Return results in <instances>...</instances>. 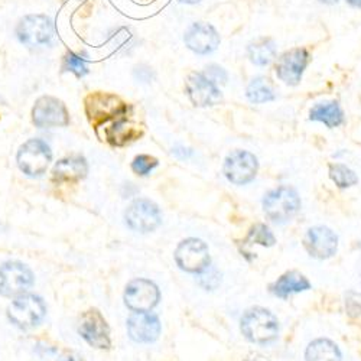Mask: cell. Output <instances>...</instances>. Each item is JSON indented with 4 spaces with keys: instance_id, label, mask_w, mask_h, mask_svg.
<instances>
[{
    "instance_id": "cell-24",
    "label": "cell",
    "mask_w": 361,
    "mask_h": 361,
    "mask_svg": "<svg viewBox=\"0 0 361 361\" xmlns=\"http://www.w3.org/2000/svg\"><path fill=\"white\" fill-rule=\"evenodd\" d=\"M305 358L307 361H340L341 353L333 341L318 338L308 345Z\"/></svg>"
},
{
    "instance_id": "cell-18",
    "label": "cell",
    "mask_w": 361,
    "mask_h": 361,
    "mask_svg": "<svg viewBox=\"0 0 361 361\" xmlns=\"http://www.w3.org/2000/svg\"><path fill=\"white\" fill-rule=\"evenodd\" d=\"M128 333L135 343H154L161 334L159 318L150 312H135L128 319Z\"/></svg>"
},
{
    "instance_id": "cell-26",
    "label": "cell",
    "mask_w": 361,
    "mask_h": 361,
    "mask_svg": "<svg viewBox=\"0 0 361 361\" xmlns=\"http://www.w3.org/2000/svg\"><path fill=\"white\" fill-rule=\"evenodd\" d=\"M329 178L338 188H350L358 183L355 172L343 164L329 165Z\"/></svg>"
},
{
    "instance_id": "cell-23",
    "label": "cell",
    "mask_w": 361,
    "mask_h": 361,
    "mask_svg": "<svg viewBox=\"0 0 361 361\" xmlns=\"http://www.w3.org/2000/svg\"><path fill=\"white\" fill-rule=\"evenodd\" d=\"M249 58L255 66L264 67L274 61L276 56V44L270 38H259L247 47Z\"/></svg>"
},
{
    "instance_id": "cell-38",
    "label": "cell",
    "mask_w": 361,
    "mask_h": 361,
    "mask_svg": "<svg viewBox=\"0 0 361 361\" xmlns=\"http://www.w3.org/2000/svg\"><path fill=\"white\" fill-rule=\"evenodd\" d=\"M246 361H252V360H246Z\"/></svg>"
},
{
    "instance_id": "cell-22",
    "label": "cell",
    "mask_w": 361,
    "mask_h": 361,
    "mask_svg": "<svg viewBox=\"0 0 361 361\" xmlns=\"http://www.w3.org/2000/svg\"><path fill=\"white\" fill-rule=\"evenodd\" d=\"M310 118L314 122H321L328 128H338L344 122V113L337 102L317 103L311 111Z\"/></svg>"
},
{
    "instance_id": "cell-31",
    "label": "cell",
    "mask_w": 361,
    "mask_h": 361,
    "mask_svg": "<svg viewBox=\"0 0 361 361\" xmlns=\"http://www.w3.org/2000/svg\"><path fill=\"white\" fill-rule=\"evenodd\" d=\"M204 75L212 80L214 84H226L227 80H228V75L226 73V70L220 66H216V64H212V66H207L205 67V71H204Z\"/></svg>"
},
{
    "instance_id": "cell-6",
    "label": "cell",
    "mask_w": 361,
    "mask_h": 361,
    "mask_svg": "<svg viewBox=\"0 0 361 361\" xmlns=\"http://www.w3.org/2000/svg\"><path fill=\"white\" fill-rule=\"evenodd\" d=\"M54 34V23L47 15H27L16 26L18 39L29 48L51 44Z\"/></svg>"
},
{
    "instance_id": "cell-17",
    "label": "cell",
    "mask_w": 361,
    "mask_h": 361,
    "mask_svg": "<svg viewBox=\"0 0 361 361\" xmlns=\"http://www.w3.org/2000/svg\"><path fill=\"white\" fill-rule=\"evenodd\" d=\"M185 45L198 55H207L216 51L220 45V35L214 26L208 23H192L184 37Z\"/></svg>"
},
{
    "instance_id": "cell-27",
    "label": "cell",
    "mask_w": 361,
    "mask_h": 361,
    "mask_svg": "<svg viewBox=\"0 0 361 361\" xmlns=\"http://www.w3.org/2000/svg\"><path fill=\"white\" fill-rule=\"evenodd\" d=\"M246 243L259 245V246H263V247H270V246H274L276 243V238L267 226L256 224L250 228V231L246 237Z\"/></svg>"
},
{
    "instance_id": "cell-29",
    "label": "cell",
    "mask_w": 361,
    "mask_h": 361,
    "mask_svg": "<svg viewBox=\"0 0 361 361\" xmlns=\"http://www.w3.org/2000/svg\"><path fill=\"white\" fill-rule=\"evenodd\" d=\"M66 70L70 73H74L77 77H84L88 73V67L85 59L74 52H70L66 56Z\"/></svg>"
},
{
    "instance_id": "cell-8",
    "label": "cell",
    "mask_w": 361,
    "mask_h": 361,
    "mask_svg": "<svg viewBox=\"0 0 361 361\" xmlns=\"http://www.w3.org/2000/svg\"><path fill=\"white\" fill-rule=\"evenodd\" d=\"M175 262L184 272L198 275L209 267L208 246L200 238L183 240L175 250Z\"/></svg>"
},
{
    "instance_id": "cell-1",
    "label": "cell",
    "mask_w": 361,
    "mask_h": 361,
    "mask_svg": "<svg viewBox=\"0 0 361 361\" xmlns=\"http://www.w3.org/2000/svg\"><path fill=\"white\" fill-rule=\"evenodd\" d=\"M240 329L250 343L264 345L278 338L279 322L269 310L256 307L245 312L240 321Z\"/></svg>"
},
{
    "instance_id": "cell-16",
    "label": "cell",
    "mask_w": 361,
    "mask_h": 361,
    "mask_svg": "<svg viewBox=\"0 0 361 361\" xmlns=\"http://www.w3.org/2000/svg\"><path fill=\"white\" fill-rule=\"evenodd\" d=\"M305 249L315 259H329L337 253L338 237L328 227H312L305 235Z\"/></svg>"
},
{
    "instance_id": "cell-34",
    "label": "cell",
    "mask_w": 361,
    "mask_h": 361,
    "mask_svg": "<svg viewBox=\"0 0 361 361\" xmlns=\"http://www.w3.org/2000/svg\"><path fill=\"white\" fill-rule=\"evenodd\" d=\"M58 361H82V358L74 353H67L58 358Z\"/></svg>"
},
{
    "instance_id": "cell-14",
    "label": "cell",
    "mask_w": 361,
    "mask_h": 361,
    "mask_svg": "<svg viewBox=\"0 0 361 361\" xmlns=\"http://www.w3.org/2000/svg\"><path fill=\"white\" fill-rule=\"evenodd\" d=\"M310 63V54L305 48L286 51L278 58L276 75L288 85H298Z\"/></svg>"
},
{
    "instance_id": "cell-13",
    "label": "cell",
    "mask_w": 361,
    "mask_h": 361,
    "mask_svg": "<svg viewBox=\"0 0 361 361\" xmlns=\"http://www.w3.org/2000/svg\"><path fill=\"white\" fill-rule=\"evenodd\" d=\"M259 169L257 158L247 150H234L224 162V175L234 185H246Z\"/></svg>"
},
{
    "instance_id": "cell-28",
    "label": "cell",
    "mask_w": 361,
    "mask_h": 361,
    "mask_svg": "<svg viewBox=\"0 0 361 361\" xmlns=\"http://www.w3.org/2000/svg\"><path fill=\"white\" fill-rule=\"evenodd\" d=\"M158 159L150 155H139L132 162V169L140 176H146L158 166Z\"/></svg>"
},
{
    "instance_id": "cell-7",
    "label": "cell",
    "mask_w": 361,
    "mask_h": 361,
    "mask_svg": "<svg viewBox=\"0 0 361 361\" xmlns=\"http://www.w3.org/2000/svg\"><path fill=\"white\" fill-rule=\"evenodd\" d=\"M32 123L38 129L66 128L70 125V113L66 104L52 96H42L32 109Z\"/></svg>"
},
{
    "instance_id": "cell-11",
    "label": "cell",
    "mask_w": 361,
    "mask_h": 361,
    "mask_svg": "<svg viewBox=\"0 0 361 361\" xmlns=\"http://www.w3.org/2000/svg\"><path fill=\"white\" fill-rule=\"evenodd\" d=\"M78 333L88 345L94 348L107 350L111 347L109 324L99 310H88L81 315Z\"/></svg>"
},
{
    "instance_id": "cell-9",
    "label": "cell",
    "mask_w": 361,
    "mask_h": 361,
    "mask_svg": "<svg viewBox=\"0 0 361 361\" xmlns=\"http://www.w3.org/2000/svg\"><path fill=\"white\" fill-rule=\"evenodd\" d=\"M125 220L129 228L139 233H150L162 223L159 207L150 200L139 198L133 201L125 213Z\"/></svg>"
},
{
    "instance_id": "cell-32",
    "label": "cell",
    "mask_w": 361,
    "mask_h": 361,
    "mask_svg": "<svg viewBox=\"0 0 361 361\" xmlns=\"http://www.w3.org/2000/svg\"><path fill=\"white\" fill-rule=\"evenodd\" d=\"M135 77L140 81V82H150V80H152L154 74H152V70L145 67V66H140L135 70Z\"/></svg>"
},
{
    "instance_id": "cell-36",
    "label": "cell",
    "mask_w": 361,
    "mask_h": 361,
    "mask_svg": "<svg viewBox=\"0 0 361 361\" xmlns=\"http://www.w3.org/2000/svg\"><path fill=\"white\" fill-rule=\"evenodd\" d=\"M321 4H325V5H336L338 0H319Z\"/></svg>"
},
{
    "instance_id": "cell-4",
    "label": "cell",
    "mask_w": 361,
    "mask_h": 361,
    "mask_svg": "<svg viewBox=\"0 0 361 361\" xmlns=\"http://www.w3.org/2000/svg\"><path fill=\"white\" fill-rule=\"evenodd\" d=\"M264 214L275 223L292 220L300 209V198L290 187H279L264 195Z\"/></svg>"
},
{
    "instance_id": "cell-35",
    "label": "cell",
    "mask_w": 361,
    "mask_h": 361,
    "mask_svg": "<svg viewBox=\"0 0 361 361\" xmlns=\"http://www.w3.org/2000/svg\"><path fill=\"white\" fill-rule=\"evenodd\" d=\"M347 4L354 8H361V0H347Z\"/></svg>"
},
{
    "instance_id": "cell-33",
    "label": "cell",
    "mask_w": 361,
    "mask_h": 361,
    "mask_svg": "<svg viewBox=\"0 0 361 361\" xmlns=\"http://www.w3.org/2000/svg\"><path fill=\"white\" fill-rule=\"evenodd\" d=\"M172 154H173L176 158H179V159H187V158H190V157L192 155V150H191V149H187V147H184V146H176V147L172 149Z\"/></svg>"
},
{
    "instance_id": "cell-37",
    "label": "cell",
    "mask_w": 361,
    "mask_h": 361,
    "mask_svg": "<svg viewBox=\"0 0 361 361\" xmlns=\"http://www.w3.org/2000/svg\"><path fill=\"white\" fill-rule=\"evenodd\" d=\"M183 4H188V5H195L198 2H201V0H180Z\"/></svg>"
},
{
    "instance_id": "cell-19",
    "label": "cell",
    "mask_w": 361,
    "mask_h": 361,
    "mask_svg": "<svg viewBox=\"0 0 361 361\" xmlns=\"http://www.w3.org/2000/svg\"><path fill=\"white\" fill-rule=\"evenodd\" d=\"M88 172V164L84 157L73 155L59 159L52 169L55 184H75L84 179Z\"/></svg>"
},
{
    "instance_id": "cell-12",
    "label": "cell",
    "mask_w": 361,
    "mask_h": 361,
    "mask_svg": "<svg viewBox=\"0 0 361 361\" xmlns=\"http://www.w3.org/2000/svg\"><path fill=\"white\" fill-rule=\"evenodd\" d=\"M161 299L159 288L147 279H135L125 290V304L133 312H150Z\"/></svg>"
},
{
    "instance_id": "cell-21",
    "label": "cell",
    "mask_w": 361,
    "mask_h": 361,
    "mask_svg": "<svg viewBox=\"0 0 361 361\" xmlns=\"http://www.w3.org/2000/svg\"><path fill=\"white\" fill-rule=\"evenodd\" d=\"M142 136V132L128 122L126 118H117L116 122L106 129V140L113 146H125Z\"/></svg>"
},
{
    "instance_id": "cell-5",
    "label": "cell",
    "mask_w": 361,
    "mask_h": 361,
    "mask_svg": "<svg viewBox=\"0 0 361 361\" xmlns=\"http://www.w3.org/2000/svg\"><path fill=\"white\" fill-rule=\"evenodd\" d=\"M51 161V147L41 139H29L19 147L16 155L19 169L31 178L44 175Z\"/></svg>"
},
{
    "instance_id": "cell-30",
    "label": "cell",
    "mask_w": 361,
    "mask_h": 361,
    "mask_svg": "<svg viewBox=\"0 0 361 361\" xmlns=\"http://www.w3.org/2000/svg\"><path fill=\"white\" fill-rule=\"evenodd\" d=\"M198 283L204 288V289H209L213 290L220 285V275L216 269H205L202 270L201 274H198Z\"/></svg>"
},
{
    "instance_id": "cell-10",
    "label": "cell",
    "mask_w": 361,
    "mask_h": 361,
    "mask_svg": "<svg viewBox=\"0 0 361 361\" xmlns=\"http://www.w3.org/2000/svg\"><path fill=\"white\" fill-rule=\"evenodd\" d=\"M34 285V274L20 262H6L0 266V295L12 298L25 293Z\"/></svg>"
},
{
    "instance_id": "cell-3",
    "label": "cell",
    "mask_w": 361,
    "mask_h": 361,
    "mask_svg": "<svg viewBox=\"0 0 361 361\" xmlns=\"http://www.w3.org/2000/svg\"><path fill=\"white\" fill-rule=\"evenodd\" d=\"M85 114L94 128H99L110 120L126 116L128 106L122 99L109 93H93L85 99Z\"/></svg>"
},
{
    "instance_id": "cell-25",
    "label": "cell",
    "mask_w": 361,
    "mask_h": 361,
    "mask_svg": "<svg viewBox=\"0 0 361 361\" xmlns=\"http://www.w3.org/2000/svg\"><path fill=\"white\" fill-rule=\"evenodd\" d=\"M246 96L255 104L267 103L276 99V93L272 82L264 77H256L255 80L250 81L246 90Z\"/></svg>"
},
{
    "instance_id": "cell-15",
    "label": "cell",
    "mask_w": 361,
    "mask_h": 361,
    "mask_svg": "<svg viewBox=\"0 0 361 361\" xmlns=\"http://www.w3.org/2000/svg\"><path fill=\"white\" fill-rule=\"evenodd\" d=\"M187 94L197 107L216 106L223 102L220 88L212 80H208L204 73H191L188 75Z\"/></svg>"
},
{
    "instance_id": "cell-20",
    "label": "cell",
    "mask_w": 361,
    "mask_h": 361,
    "mask_svg": "<svg viewBox=\"0 0 361 361\" xmlns=\"http://www.w3.org/2000/svg\"><path fill=\"white\" fill-rule=\"evenodd\" d=\"M308 289H311L310 281L299 272H288L270 285V292L278 298H288L289 295L305 292Z\"/></svg>"
},
{
    "instance_id": "cell-2",
    "label": "cell",
    "mask_w": 361,
    "mask_h": 361,
    "mask_svg": "<svg viewBox=\"0 0 361 361\" xmlns=\"http://www.w3.org/2000/svg\"><path fill=\"white\" fill-rule=\"evenodd\" d=\"M47 315V307L42 298L32 293L16 296L8 308V317L13 325L20 329H31L42 322Z\"/></svg>"
}]
</instances>
